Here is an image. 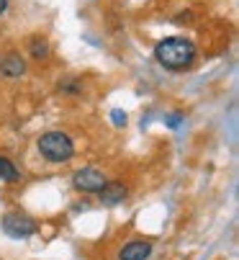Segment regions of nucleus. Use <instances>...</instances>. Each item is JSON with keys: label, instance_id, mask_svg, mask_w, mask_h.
<instances>
[{"label": "nucleus", "instance_id": "nucleus-8", "mask_svg": "<svg viewBox=\"0 0 239 260\" xmlns=\"http://www.w3.org/2000/svg\"><path fill=\"white\" fill-rule=\"evenodd\" d=\"M18 178H21V173H18V168L13 165V160H8V157L0 155V180H6V183H16Z\"/></svg>", "mask_w": 239, "mask_h": 260}, {"label": "nucleus", "instance_id": "nucleus-11", "mask_svg": "<svg viewBox=\"0 0 239 260\" xmlns=\"http://www.w3.org/2000/svg\"><path fill=\"white\" fill-rule=\"evenodd\" d=\"M111 119H113L116 126H124L126 124V114H124V111H111Z\"/></svg>", "mask_w": 239, "mask_h": 260}, {"label": "nucleus", "instance_id": "nucleus-1", "mask_svg": "<svg viewBox=\"0 0 239 260\" xmlns=\"http://www.w3.org/2000/svg\"><path fill=\"white\" fill-rule=\"evenodd\" d=\"M195 57H198L195 44L190 39H185V36H170V39L159 42L154 47V59L162 64L165 70H173V72L193 67Z\"/></svg>", "mask_w": 239, "mask_h": 260}, {"label": "nucleus", "instance_id": "nucleus-12", "mask_svg": "<svg viewBox=\"0 0 239 260\" xmlns=\"http://www.w3.org/2000/svg\"><path fill=\"white\" fill-rule=\"evenodd\" d=\"M6 8H8V0H0V16L6 13Z\"/></svg>", "mask_w": 239, "mask_h": 260}, {"label": "nucleus", "instance_id": "nucleus-10", "mask_svg": "<svg viewBox=\"0 0 239 260\" xmlns=\"http://www.w3.org/2000/svg\"><path fill=\"white\" fill-rule=\"evenodd\" d=\"M165 124H167L170 129H180V126H183V114H170V116H165Z\"/></svg>", "mask_w": 239, "mask_h": 260}, {"label": "nucleus", "instance_id": "nucleus-7", "mask_svg": "<svg viewBox=\"0 0 239 260\" xmlns=\"http://www.w3.org/2000/svg\"><path fill=\"white\" fill-rule=\"evenodd\" d=\"M23 72H26V62H23V57H21V54H16V52H11L3 62H0V75L8 78V80L21 78Z\"/></svg>", "mask_w": 239, "mask_h": 260}, {"label": "nucleus", "instance_id": "nucleus-6", "mask_svg": "<svg viewBox=\"0 0 239 260\" xmlns=\"http://www.w3.org/2000/svg\"><path fill=\"white\" fill-rule=\"evenodd\" d=\"M152 255V242L149 240H131L118 252V260H147Z\"/></svg>", "mask_w": 239, "mask_h": 260}, {"label": "nucleus", "instance_id": "nucleus-4", "mask_svg": "<svg viewBox=\"0 0 239 260\" xmlns=\"http://www.w3.org/2000/svg\"><path fill=\"white\" fill-rule=\"evenodd\" d=\"M72 185L83 193H98L106 185V175L98 168H83L72 175Z\"/></svg>", "mask_w": 239, "mask_h": 260}, {"label": "nucleus", "instance_id": "nucleus-9", "mask_svg": "<svg viewBox=\"0 0 239 260\" xmlns=\"http://www.w3.org/2000/svg\"><path fill=\"white\" fill-rule=\"evenodd\" d=\"M28 54H31L33 59H47V57H49V42L42 39V36H33L31 44H28Z\"/></svg>", "mask_w": 239, "mask_h": 260}, {"label": "nucleus", "instance_id": "nucleus-5", "mask_svg": "<svg viewBox=\"0 0 239 260\" xmlns=\"http://www.w3.org/2000/svg\"><path fill=\"white\" fill-rule=\"evenodd\" d=\"M98 196H100L103 204L116 206V204H121V201L129 196V191H126V185H124V183H118V180H106V185L98 191Z\"/></svg>", "mask_w": 239, "mask_h": 260}, {"label": "nucleus", "instance_id": "nucleus-3", "mask_svg": "<svg viewBox=\"0 0 239 260\" xmlns=\"http://www.w3.org/2000/svg\"><path fill=\"white\" fill-rule=\"evenodd\" d=\"M3 232L8 237H16V240H26L36 232V221L28 216V214H21V211H11L3 216Z\"/></svg>", "mask_w": 239, "mask_h": 260}, {"label": "nucleus", "instance_id": "nucleus-2", "mask_svg": "<svg viewBox=\"0 0 239 260\" xmlns=\"http://www.w3.org/2000/svg\"><path fill=\"white\" fill-rule=\"evenodd\" d=\"M36 147H39V152H42V157L47 162H54V165H62V162L72 160V155H75L72 137L64 134V132H57V129L54 132H44L42 137H39Z\"/></svg>", "mask_w": 239, "mask_h": 260}]
</instances>
